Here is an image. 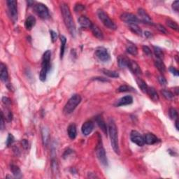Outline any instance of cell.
Here are the masks:
<instances>
[{
  "label": "cell",
  "mask_w": 179,
  "mask_h": 179,
  "mask_svg": "<svg viewBox=\"0 0 179 179\" xmlns=\"http://www.w3.org/2000/svg\"><path fill=\"white\" fill-rule=\"evenodd\" d=\"M60 9H61L62 15H63L64 22H65V24L67 27V30L70 33L71 35L74 37L76 34V25L74 23L69 7L67 4L62 3L61 5H60Z\"/></svg>",
  "instance_id": "6da1fadb"
},
{
  "label": "cell",
  "mask_w": 179,
  "mask_h": 179,
  "mask_svg": "<svg viewBox=\"0 0 179 179\" xmlns=\"http://www.w3.org/2000/svg\"><path fill=\"white\" fill-rule=\"evenodd\" d=\"M108 131H109V136L111 139V147L116 154L120 155V148L118 143V128L116 125V122L112 118L109 120V127H108Z\"/></svg>",
  "instance_id": "7a4b0ae2"
},
{
  "label": "cell",
  "mask_w": 179,
  "mask_h": 179,
  "mask_svg": "<svg viewBox=\"0 0 179 179\" xmlns=\"http://www.w3.org/2000/svg\"><path fill=\"white\" fill-rule=\"evenodd\" d=\"M50 50H46L43 55L41 64V69L39 73V78L41 81H45L46 80L47 74L50 69Z\"/></svg>",
  "instance_id": "3957f363"
},
{
  "label": "cell",
  "mask_w": 179,
  "mask_h": 179,
  "mask_svg": "<svg viewBox=\"0 0 179 179\" xmlns=\"http://www.w3.org/2000/svg\"><path fill=\"white\" fill-rule=\"evenodd\" d=\"M81 97L79 94H74L67 102L65 107H64L63 112L65 115H69L72 114L75 110L77 106L81 103Z\"/></svg>",
  "instance_id": "277c9868"
},
{
  "label": "cell",
  "mask_w": 179,
  "mask_h": 179,
  "mask_svg": "<svg viewBox=\"0 0 179 179\" xmlns=\"http://www.w3.org/2000/svg\"><path fill=\"white\" fill-rule=\"evenodd\" d=\"M97 16L99 19L101 21V22L103 23V25L107 28L110 29L111 30H116L117 29L116 25L111 20V18L109 17L106 13L102 10H99L97 11Z\"/></svg>",
  "instance_id": "5b68a950"
},
{
  "label": "cell",
  "mask_w": 179,
  "mask_h": 179,
  "mask_svg": "<svg viewBox=\"0 0 179 179\" xmlns=\"http://www.w3.org/2000/svg\"><path fill=\"white\" fill-rule=\"evenodd\" d=\"M96 155L98 160H99L100 163H102L104 166H108V160L107 158V155H106L105 149L103 146V143H102L101 138L99 139L97 146L96 147Z\"/></svg>",
  "instance_id": "8992f818"
},
{
  "label": "cell",
  "mask_w": 179,
  "mask_h": 179,
  "mask_svg": "<svg viewBox=\"0 0 179 179\" xmlns=\"http://www.w3.org/2000/svg\"><path fill=\"white\" fill-rule=\"evenodd\" d=\"M11 19L15 23L18 21V3L15 0H8L6 1Z\"/></svg>",
  "instance_id": "52a82bcc"
},
{
  "label": "cell",
  "mask_w": 179,
  "mask_h": 179,
  "mask_svg": "<svg viewBox=\"0 0 179 179\" xmlns=\"http://www.w3.org/2000/svg\"><path fill=\"white\" fill-rule=\"evenodd\" d=\"M34 11L41 19H47L50 16L48 7L41 3H37L34 5Z\"/></svg>",
  "instance_id": "ba28073f"
},
{
  "label": "cell",
  "mask_w": 179,
  "mask_h": 179,
  "mask_svg": "<svg viewBox=\"0 0 179 179\" xmlns=\"http://www.w3.org/2000/svg\"><path fill=\"white\" fill-rule=\"evenodd\" d=\"M94 55L99 60L103 63H107V62L110 60V55H109V52H108L107 49L104 48V47H98L96 49L95 53Z\"/></svg>",
  "instance_id": "9c48e42d"
},
{
  "label": "cell",
  "mask_w": 179,
  "mask_h": 179,
  "mask_svg": "<svg viewBox=\"0 0 179 179\" xmlns=\"http://www.w3.org/2000/svg\"><path fill=\"white\" fill-rule=\"evenodd\" d=\"M120 19L122 21L125 22L128 24H137L139 23H141L139 18L134 14L131 13H123L120 16Z\"/></svg>",
  "instance_id": "30bf717a"
},
{
  "label": "cell",
  "mask_w": 179,
  "mask_h": 179,
  "mask_svg": "<svg viewBox=\"0 0 179 179\" xmlns=\"http://www.w3.org/2000/svg\"><path fill=\"white\" fill-rule=\"evenodd\" d=\"M130 139L133 143L139 146H143L145 144L143 136L139 132L136 130H132L130 133Z\"/></svg>",
  "instance_id": "8fae6325"
},
{
  "label": "cell",
  "mask_w": 179,
  "mask_h": 179,
  "mask_svg": "<svg viewBox=\"0 0 179 179\" xmlns=\"http://www.w3.org/2000/svg\"><path fill=\"white\" fill-rule=\"evenodd\" d=\"M138 14L140 16V21L141 23H146V24L148 25H153V21L150 16L147 13V12L143 9H138Z\"/></svg>",
  "instance_id": "7c38bea8"
},
{
  "label": "cell",
  "mask_w": 179,
  "mask_h": 179,
  "mask_svg": "<svg viewBox=\"0 0 179 179\" xmlns=\"http://www.w3.org/2000/svg\"><path fill=\"white\" fill-rule=\"evenodd\" d=\"M127 67L133 73V74L134 75H136V76H140V75H141L142 74L141 69L140 67L139 66L138 64L135 61L131 60L130 59L129 60Z\"/></svg>",
  "instance_id": "4fadbf2b"
},
{
  "label": "cell",
  "mask_w": 179,
  "mask_h": 179,
  "mask_svg": "<svg viewBox=\"0 0 179 179\" xmlns=\"http://www.w3.org/2000/svg\"><path fill=\"white\" fill-rule=\"evenodd\" d=\"M132 102H133L132 97L130 95H127L120 98V99H118V101L114 104V106L116 107H122V106L131 104H132Z\"/></svg>",
  "instance_id": "5bb4252c"
},
{
  "label": "cell",
  "mask_w": 179,
  "mask_h": 179,
  "mask_svg": "<svg viewBox=\"0 0 179 179\" xmlns=\"http://www.w3.org/2000/svg\"><path fill=\"white\" fill-rule=\"evenodd\" d=\"M93 129H94V124L92 121H86L84 122L83 125H82L81 131L83 135L85 136H87L92 132Z\"/></svg>",
  "instance_id": "9a60e30c"
},
{
  "label": "cell",
  "mask_w": 179,
  "mask_h": 179,
  "mask_svg": "<svg viewBox=\"0 0 179 179\" xmlns=\"http://www.w3.org/2000/svg\"><path fill=\"white\" fill-rule=\"evenodd\" d=\"M0 78H1V81L4 82V83L8 81L9 78V73L6 66L2 63L0 65Z\"/></svg>",
  "instance_id": "2e32d148"
},
{
  "label": "cell",
  "mask_w": 179,
  "mask_h": 179,
  "mask_svg": "<svg viewBox=\"0 0 179 179\" xmlns=\"http://www.w3.org/2000/svg\"><path fill=\"white\" fill-rule=\"evenodd\" d=\"M144 142L145 143L149 144V145H153V144L156 143L158 141V139L155 134H151V133H148L143 136Z\"/></svg>",
  "instance_id": "e0dca14e"
},
{
  "label": "cell",
  "mask_w": 179,
  "mask_h": 179,
  "mask_svg": "<svg viewBox=\"0 0 179 179\" xmlns=\"http://www.w3.org/2000/svg\"><path fill=\"white\" fill-rule=\"evenodd\" d=\"M78 23L81 27H85V28H91L92 26L93 23L91 22L89 18H87L86 16H82L78 18Z\"/></svg>",
  "instance_id": "ac0fdd59"
},
{
  "label": "cell",
  "mask_w": 179,
  "mask_h": 179,
  "mask_svg": "<svg viewBox=\"0 0 179 179\" xmlns=\"http://www.w3.org/2000/svg\"><path fill=\"white\" fill-rule=\"evenodd\" d=\"M96 122L97 123L98 126L99 127V128L102 129V131H103L106 135H107L108 129L107 124H106L104 120L103 119V118H102L101 116H98L96 117Z\"/></svg>",
  "instance_id": "d6986e66"
},
{
  "label": "cell",
  "mask_w": 179,
  "mask_h": 179,
  "mask_svg": "<svg viewBox=\"0 0 179 179\" xmlns=\"http://www.w3.org/2000/svg\"><path fill=\"white\" fill-rule=\"evenodd\" d=\"M36 24V18L33 16H29L25 21V27L27 30H31Z\"/></svg>",
  "instance_id": "ffe728a7"
},
{
  "label": "cell",
  "mask_w": 179,
  "mask_h": 179,
  "mask_svg": "<svg viewBox=\"0 0 179 179\" xmlns=\"http://www.w3.org/2000/svg\"><path fill=\"white\" fill-rule=\"evenodd\" d=\"M41 134L43 146L47 147L49 143V141H50V132H49V130L48 129L45 128V127H43V128L42 129Z\"/></svg>",
  "instance_id": "44dd1931"
},
{
  "label": "cell",
  "mask_w": 179,
  "mask_h": 179,
  "mask_svg": "<svg viewBox=\"0 0 179 179\" xmlns=\"http://www.w3.org/2000/svg\"><path fill=\"white\" fill-rule=\"evenodd\" d=\"M146 94H148L150 98H151L153 102H158L159 101V99H160L158 92H156V90H155V89L154 88V87L148 86V90H147Z\"/></svg>",
  "instance_id": "7402d4cb"
},
{
  "label": "cell",
  "mask_w": 179,
  "mask_h": 179,
  "mask_svg": "<svg viewBox=\"0 0 179 179\" xmlns=\"http://www.w3.org/2000/svg\"><path fill=\"white\" fill-rule=\"evenodd\" d=\"M91 31H92L93 35H94V36H95L96 38H97V39L102 40L104 39V34H103V32H102L101 30H100L99 27L97 26V25H92V26L90 28Z\"/></svg>",
  "instance_id": "603a6c76"
},
{
  "label": "cell",
  "mask_w": 179,
  "mask_h": 179,
  "mask_svg": "<svg viewBox=\"0 0 179 179\" xmlns=\"http://www.w3.org/2000/svg\"><path fill=\"white\" fill-rule=\"evenodd\" d=\"M67 132H68L69 137L71 139H74L76 137V135H77V130H76V127L75 125V124L72 123L71 125H69L68 129H67Z\"/></svg>",
  "instance_id": "cb8c5ba5"
},
{
  "label": "cell",
  "mask_w": 179,
  "mask_h": 179,
  "mask_svg": "<svg viewBox=\"0 0 179 179\" xmlns=\"http://www.w3.org/2000/svg\"><path fill=\"white\" fill-rule=\"evenodd\" d=\"M129 59V58L125 57V56L120 55L118 58V66L120 67L121 69H124L125 67H127V64H128Z\"/></svg>",
  "instance_id": "d4e9b609"
},
{
  "label": "cell",
  "mask_w": 179,
  "mask_h": 179,
  "mask_svg": "<svg viewBox=\"0 0 179 179\" xmlns=\"http://www.w3.org/2000/svg\"><path fill=\"white\" fill-rule=\"evenodd\" d=\"M136 83H137L139 87L142 92L143 93H147L148 87V86L146 83L143 80H142L141 78H136Z\"/></svg>",
  "instance_id": "484cf974"
},
{
  "label": "cell",
  "mask_w": 179,
  "mask_h": 179,
  "mask_svg": "<svg viewBox=\"0 0 179 179\" xmlns=\"http://www.w3.org/2000/svg\"><path fill=\"white\" fill-rule=\"evenodd\" d=\"M10 169L13 174V176L16 177V178H21L22 176L21 169L18 166L15 165V164H11L10 167Z\"/></svg>",
  "instance_id": "4316f807"
},
{
  "label": "cell",
  "mask_w": 179,
  "mask_h": 179,
  "mask_svg": "<svg viewBox=\"0 0 179 179\" xmlns=\"http://www.w3.org/2000/svg\"><path fill=\"white\" fill-rule=\"evenodd\" d=\"M60 41H61V45H60V58L63 59L64 54H65L66 43H67V39L65 36L62 35L60 36Z\"/></svg>",
  "instance_id": "83f0119b"
},
{
  "label": "cell",
  "mask_w": 179,
  "mask_h": 179,
  "mask_svg": "<svg viewBox=\"0 0 179 179\" xmlns=\"http://www.w3.org/2000/svg\"><path fill=\"white\" fill-rule=\"evenodd\" d=\"M129 29H130V30L133 33L137 34V35H139V36L142 35L141 29L139 27V25L137 24H129Z\"/></svg>",
  "instance_id": "f1b7e54d"
},
{
  "label": "cell",
  "mask_w": 179,
  "mask_h": 179,
  "mask_svg": "<svg viewBox=\"0 0 179 179\" xmlns=\"http://www.w3.org/2000/svg\"><path fill=\"white\" fill-rule=\"evenodd\" d=\"M155 66L161 73H164L166 72V67L163 62H162V60H157L155 62Z\"/></svg>",
  "instance_id": "f546056e"
},
{
  "label": "cell",
  "mask_w": 179,
  "mask_h": 179,
  "mask_svg": "<svg viewBox=\"0 0 179 179\" xmlns=\"http://www.w3.org/2000/svg\"><path fill=\"white\" fill-rule=\"evenodd\" d=\"M102 72L104 74H105L106 76H109L111 78H118L119 77V74L118 72H114V71L109 70V69H102Z\"/></svg>",
  "instance_id": "4dcf8cb0"
},
{
  "label": "cell",
  "mask_w": 179,
  "mask_h": 179,
  "mask_svg": "<svg viewBox=\"0 0 179 179\" xmlns=\"http://www.w3.org/2000/svg\"><path fill=\"white\" fill-rule=\"evenodd\" d=\"M153 50H154L155 55L158 58V60H162L164 58V53L160 48L157 46H153Z\"/></svg>",
  "instance_id": "1f68e13d"
},
{
  "label": "cell",
  "mask_w": 179,
  "mask_h": 179,
  "mask_svg": "<svg viewBox=\"0 0 179 179\" xmlns=\"http://www.w3.org/2000/svg\"><path fill=\"white\" fill-rule=\"evenodd\" d=\"M126 50H127V53H128L129 54L132 55H136L138 54V49L136 48V45L131 44L129 45L127 47V49H126Z\"/></svg>",
  "instance_id": "d6a6232c"
},
{
  "label": "cell",
  "mask_w": 179,
  "mask_h": 179,
  "mask_svg": "<svg viewBox=\"0 0 179 179\" xmlns=\"http://www.w3.org/2000/svg\"><path fill=\"white\" fill-rule=\"evenodd\" d=\"M161 93L164 97L167 100H172L173 99V97H174V94H173L171 91L167 90H162L161 91Z\"/></svg>",
  "instance_id": "836d02e7"
},
{
  "label": "cell",
  "mask_w": 179,
  "mask_h": 179,
  "mask_svg": "<svg viewBox=\"0 0 179 179\" xmlns=\"http://www.w3.org/2000/svg\"><path fill=\"white\" fill-rule=\"evenodd\" d=\"M166 23H167V26L169 27H170V28L173 29V30L178 31V25L177 24L176 22L172 21V20L171 19H167V21H166Z\"/></svg>",
  "instance_id": "e575fe53"
},
{
  "label": "cell",
  "mask_w": 179,
  "mask_h": 179,
  "mask_svg": "<svg viewBox=\"0 0 179 179\" xmlns=\"http://www.w3.org/2000/svg\"><path fill=\"white\" fill-rule=\"evenodd\" d=\"M118 91L119 92H134V89L131 87H129L128 85H122L121 86L118 87Z\"/></svg>",
  "instance_id": "d590c367"
},
{
  "label": "cell",
  "mask_w": 179,
  "mask_h": 179,
  "mask_svg": "<svg viewBox=\"0 0 179 179\" xmlns=\"http://www.w3.org/2000/svg\"><path fill=\"white\" fill-rule=\"evenodd\" d=\"M51 169H52L53 173L54 174L58 173V164L56 160H55V159H53L52 160V162H51Z\"/></svg>",
  "instance_id": "8d00e7d4"
},
{
  "label": "cell",
  "mask_w": 179,
  "mask_h": 179,
  "mask_svg": "<svg viewBox=\"0 0 179 179\" xmlns=\"http://www.w3.org/2000/svg\"><path fill=\"white\" fill-rule=\"evenodd\" d=\"M169 115L171 119L172 120L177 119V118H178V112H177V111L175 109H173V108H171V109H169Z\"/></svg>",
  "instance_id": "74e56055"
},
{
  "label": "cell",
  "mask_w": 179,
  "mask_h": 179,
  "mask_svg": "<svg viewBox=\"0 0 179 179\" xmlns=\"http://www.w3.org/2000/svg\"><path fill=\"white\" fill-rule=\"evenodd\" d=\"M14 141V137L11 134H9L8 137H7V140H6V146H10L11 144L13 143Z\"/></svg>",
  "instance_id": "f35d334b"
},
{
  "label": "cell",
  "mask_w": 179,
  "mask_h": 179,
  "mask_svg": "<svg viewBox=\"0 0 179 179\" xmlns=\"http://www.w3.org/2000/svg\"><path fill=\"white\" fill-rule=\"evenodd\" d=\"M50 36H51V39H52V41L54 43V42L55 41L58 39L57 32H54L53 30H50Z\"/></svg>",
  "instance_id": "ab89813d"
},
{
  "label": "cell",
  "mask_w": 179,
  "mask_h": 179,
  "mask_svg": "<svg viewBox=\"0 0 179 179\" xmlns=\"http://www.w3.org/2000/svg\"><path fill=\"white\" fill-rule=\"evenodd\" d=\"M158 81L159 83L161 84L162 85H167V80H166V78L164 77L163 76H158Z\"/></svg>",
  "instance_id": "60d3db41"
},
{
  "label": "cell",
  "mask_w": 179,
  "mask_h": 179,
  "mask_svg": "<svg viewBox=\"0 0 179 179\" xmlns=\"http://www.w3.org/2000/svg\"><path fill=\"white\" fill-rule=\"evenodd\" d=\"M84 9H85V7H84L83 5L81 4H76V6H75L74 11L76 12L81 11H83Z\"/></svg>",
  "instance_id": "b9f144b4"
},
{
  "label": "cell",
  "mask_w": 179,
  "mask_h": 179,
  "mask_svg": "<svg viewBox=\"0 0 179 179\" xmlns=\"http://www.w3.org/2000/svg\"><path fill=\"white\" fill-rule=\"evenodd\" d=\"M143 51L145 53L146 55H147L148 56L152 55V53H151V49L149 48V47L146 46V45H143Z\"/></svg>",
  "instance_id": "7bdbcfd3"
},
{
  "label": "cell",
  "mask_w": 179,
  "mask_h": 179,
  "mask_svg": "<svg viewBox=\"0 0 179 179\" xmlns=\"http://www.w3.org/2000/svg\"><path fill=\"white\" fill-rule=\"evenodd\" d=\"M157 28L158 30L161 32L162 34H167V31L166 30V28H164V27L162 26L161 25H157Z\"/></svg>",
  "instance_id": "ee69618b"
},
{
  "label": "cell",
  "mask_w": 179,
  "mask_h": 179,
  "mask_svg": "<svg viewBox=\"0 0 179 179\" xmlns=\"http://www.w3.org/2000/svg\"><path fill=\"white\" fill-rule=\"evenodd\" d=\"M169 71H170V72L171 73V74L174 75V76H178L179 75V72L177 70V69L175 68V67H171L170 68H169Z\"/></svg>",
  "instance_id": "f6af8a7d"
},
{
  "label": "cell",
  "mask_w": 179,
  "mask_h": 179,
  "mask_svg": "<svg viewBox=\"0 0 179 179\" xmlns=\"http://www.w3.org/2000/svg\"><path fill=\"white\" fill-rule=\"evenodd\" d=\"M172 8L173 10L176 12H178L179 9V1H175L172 4Z\"/></svg>",
  "instance_id": "bcb514c9"
},
{
  "label": "cell",
  "mask_w": 179,
  "mask_h": 179,
  "mask_svg": "<svg viewBox=\"0 0 179 179\" xmlns=\"http://www.w3.org/2000/svg\"><path fill=\"white\" fill-rule=\"evenodd\" d=\"M2 102L6 106L10 105L11 103V102L10 99L8 98V97H4L2 98Z\"/></svg>",
  "instance_id": "7dc6e473"
},
{
  "label": "cell",
  "mask_w": 179,
  "mask_h": 179,
  "mask_svg": "<svg viewBox=\"0 0 179 179\" xmlns=\"http://www.w3.org/2000/svg\"><path fill=\"white\" fill-rule=\"evenodd\" d=\"M21 143H22V146H23V147L24 148V149L27 150V148H28V147H29V142L27 141L26 139H23V141H22Z\"/></svg>",
  "instance_id": "c3c4849f"
},
{
  "label": "cell",
  "mask_w": 179,
  "mask_h": 179,
  "mask_svg": "<svg viewBox=\"0 0 179 179\" xmlns=\"http://www.w3.org/2000/svg\"><path fill=\"white\" fill-rule=\"evenodd\" d=\"M6 118L7 121H8V122L12 121V120H13V114H12V113L10 111H9L8 114H7L6 116Z\"/></svg>",
  "instance_id": "681fc988"
},
{
  "label": "cell",
  "mask_w": 179,
  "mask_h": 179,
  "mask_svg": "<svg viewBox=\"0 0 179 179\" xmlns=\"http://www.w3.org/2000/svg\"><path fill=\"white\" fill-rule=\"evenodd\" d=\"M1 129L3 130L4 128V114L3 113H1Z\"/></svg>",
  "instance_id": "f907efd6"
},
{
  "label": "cell",
  "mask_w": 179,
  "mask_h": 179,
  "mask_svg": "<svg viewBox=\"0 0 179 179\" xmlns=\"http://www.w3.org/2000/svg\"><path fill=\"white\" fill-rule=\"evenodd\" d=\"M94 80H96V81H103V82H110L109 80H108V79H107V78H103V77L94 78Z\"/></svg>",
  "instance_id": "816d5d0a"
},
{
  "label": "cell",
  "mask_w": 179,
  "mask_h": 179,
  "mask_svg": "<svg viewBox=\"0 0 179 179\" xmlns=\"http://www.w3.org/2000/svg\"><path fill=\"white\" fill-rule=\"evenodd\" d=\"M144 35H145L146 37H147V38H150V37H151V36H152V34H151V33L148 32V31H146V32H144Z\"/></svg>",
  "instance_id": "f5cc1de1"
},
{
  "label": "cell",
  "mask_w": 179,
  "mask_h": 179,
  "mask_svg": "<svg viewBox=\"0 0 179 179\" xmlns=\"http://www.w3.org/2000/svg\"><path fill=\"white\" fill-rule=\"evenodd\" d=\"M175 125H176V129H177V130H178L179 128H178V119H176V122H175Z\"/></svg>",
  "instance_id": "db71d44e"
},
{
  "label": "cell",
  "mask_w": 179,
  "mask_h": 179,
  "mask_svg": "<svg viewBox=\"0 0 179 179\" xmlns=\"http://www.w3.org/2000/svg\"><path fill=\"white\" fill-rule=\"evenodd\" d=\"M27 4H30V6H31V5H32V4H34V1H27Z\"/></svg>",
  "instance_id": "11a10c76"
}]
</instances>
